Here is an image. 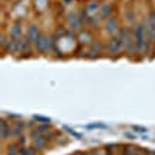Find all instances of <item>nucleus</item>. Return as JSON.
I'll return each instance as SVG.
<instances>
[{
  "label": "nucleus",
  "instance_id": "obj_1",
  "mask_svg": "<svg viewBox=\"0 0 155 155\" xmlns=\"http://www.w3.org/2000/svg\"><path fill=\"white\" fill-rule=\"evenodd\" d=\"M144 27L143 25H137L135 31H134V37H135V45H137V51H140L141 54L146 53V48L149 45V42L146 41V36H144Z\"/></svg>",
  "mask_w": 155,
  "mask_h": 155
},
{
  "label": "nucleus",
  "instance_id": "obj_2",
  "mask_svg": "<svg viewBox=\"0 0 155 155\" xmlns=\"http://www.w3.org/2000/svg\"><path fill=\"white\" fill-rule=\"evenodd\" d=\"M123 48H124V30H120L109 42L107 51L109 53H113V54H118L120 51H123Z\"/></svg>",
  "mask_w": 155,
  "mask_h": 155
},
{
  "label": "nucleus",
  "instance_id": "obj_3",
  "mask_svg": "<svg viewBox=\"0 0 155 155\" xmlns=\"http://www.w3.org/2000/svg\"><path fill=\"white\" fill-rule=\"evenodd\" d=\"M124 48L127 50L129 54H134V51L137 50V45H135V37H132V33L129 28L124 30Z\"/></svg>",
  "mask_w": 155,
  "mask_h": 155
},
{
  "label": "nucleus",
  "instance_id": "obj_4",
  "mask_svg": "<svg viewBox=\"0 0 155 155\" xmlns=\"http://www.w3.org/2000/svg\"><path fill=\"white\" fill-rule=\"evenodd\" d=\"M34 44H36V47H37L39 51H48L50 47H51L50 39H48L45 34H41V36H39V37H37V41H36Z\"/></svg>",
  "mask_w": 155,
  "mask_h": 155
},
{
  "label": "nucleus",
  "instance_id": "obj_5",
  "mask_svg": "<svg viewBox=\"0 0 155 155\" xmlns=\"http://www.w3.org/2000/svg\"><path fill=\"white\" fill-rule=\"evenodd\" d=\"M0 130H2V140H8L11 137L12 127H9L6 118H2V121H0Z\"/></svg>",
  "mask_w": 155,
  "mask_h": 155
},
{
  "label": "nucleus",
  "instance_id": "obj_6",
  "mask_svg": "<svg viewBox=\"0 0 155 155\" xmlns=\"http://www.w3.org/2000/svg\"><path fill=\"white\" fill-rule=\"evenodd\" d=\"M33 143H34V147L42 149V147H45V146H47L48 140H47L44 135H41V134H33Z\"/></svg>",
  "mask_w": 155,
  "mask_h": 155
},
{
  "label": "nucleus",
  "instance_id": "obj_7",
  "mask_svg": "<svg viewBox=\"0 0 155 155\" xmlns=\"http://www.w3.org/2000/svg\"><path fill=\"white\" fill-rule=\"evenodd\" d=\"M39 36H41V33H39L37 27H34V25H33V27L28 28V34H27V37L30 39V42H36Z\"/></svg>",
  "mask_w": 155,
  "mask_h": 155
},
{
  "label": "nucleus",
  "instance_id": "obj_8",
  "mask_svg": "<svg viewBox=\"0 0 155 155\" xmlns=\"http://www.w3.org/2000/svg\"><path fill=\"white\" fill-rule=\"evenodd\" d=\"M116 25H118V20L116 19H109L107 23H106V31L107 33H113L116 30Z\"/></svg>",
  "mask_w": 155,
  "mask_h": 155
},
{
  "label": "nucleus",
  "instance_id": "obj_9",
  "mask_svg": "<svg viewBox=\"0 0 155 155\" xmlns=\"http://www.w3.org/2000/svg\"><path fill=\"white\" fill-rule=\"evenodd\" d=\"M23 129H25V124H23V123L16 124L14 129H12V132H11V137H19V135L23 132Z\"/></svg>",
  "mask_w": 155,
  "mask_h": 155
},
{
  "label": "nucleus",
  "instance_id": "obj_10",
  "mask_svg": "<svg viewBox=\"0 0 155 155\" xmlns=\"http://www.w3.org/2000/svg\"><path fill=\"white\" fill-rule=\"evenodd\" d=\"M70 25L74 28V30H78V28H81V20L78 19V16L76 14H71L70 16Z\"/></svg>",
  "mask_w": 155,
  "mask_h": 155
},
{
  "label": "nucleus",
  "instance_id": "obj_11",
  "mask_svg": "<svg viewBox=\"0 0 155 155\" xmlns=\"http://www.w3.org/2000/svg\"><path fill=\"white\" fill-rule=\"evenodd\" d=\"M110 9H112V5H110V3L104 5V6L101 8V16L104 17V19H106V17H109V16H110Z\"/></svg>",
  "mask_w": 155,
  "mask_h": 155
},
{
  "label": "nucleus",
  "instance_id": "obj_12",
  "mask_svg": "<svg viewBox=\"0 0 155 155\" xmlns=\"http://www.w3.org/2000/svg\"><path fill=\"white\" fill-rule=\"evenodd\" d=\"M36 149L37 147H22L20 155H36Z\"/></svg>",
  "mask_w": 155,
  "mask_h": 155
},
{
  "label": "nucleus",
  "instance_id": "obj_13",
  "mask_svg": "<svg viewBox=\"0 0 155 155\" xmlns=\"http://www.w3.org/2000/svg\"><path fill=\"white\" fill-rule=\"evenodd\" d=\"M8 155H20V150L17 147V144H12L8 147Z\"/></svg>",
  "mask_w": 155,
  "mask_h": 155
},
{
  "label": "nucleus",
  "instance_id": "obj_14",
  "mask_svg": "<svg viewBox=\"0 0 155 155\" xmlns=\"http://www.w3.org/2000/svg\"><path fill=\"white\" fill-rule=\"evenodd\" d=\"M19 36H20V28H19L17 25H16V27H14V30L11 31V37H14V39H17Z\"/></svg>",
  "mask_w": 155,
  "mask_h": 155
},
{
  "label": "nucleus",
  "instance_id": "obj_15",
  "mask_svg": "<svg viewBox=\"0 0 155 155\" xmlns=\"http://www.w3.org/2000/svg\"><path fill=\"white\" fill-rule=\"evenodd\" d=\"M19 144H20L22 147H27V138L22 137V138H20V141H19Z\"/></svg>",
  "mask_w": 155,
  "mask_h": 155
},
{
  "label": "nucleus",
  "instance_id": "obj_16",
  "mask_svg": "<svg viewBox=\"0 0 155 155\" xmlns=\"http://www.w3.org/2000/svg\"><path fill=\"white\" fill-rule=\"evenodd\" d=\"M146 155H155V150H150V152H147Z\"/></svg>",
  "mask_w": 155,
  "mask_h": 155
},
{
  "label": "nucleus",
  "instance_id": "obj_17",
  "mask_svg": "<svg viewBox=\"0 0 155 155\" xmlns=\"http://www.w3.org/2000/svg\"><path fill=\"white\" fill-rule=\"evenodd\" d=\"M74 155H85V153H81V152H79V153H74Z\"/></svg>",
  "mask_w": 155,
  "mask_h": 155
},
{
  "label": "nucleus",
  "instance_id": "obj_18",
  "mask_svg": "<svg viewBox=\"0 0 155 155\" xmlns=\"http://www.w3.org/2000/svg\"><path fill=\"white\" fill-rule=\"evenodd\" d=\"M106 155H115V153H106Z\"/></svg>",
  "mask_w": 155,
  "mask_h": 155
}]
</instances>
